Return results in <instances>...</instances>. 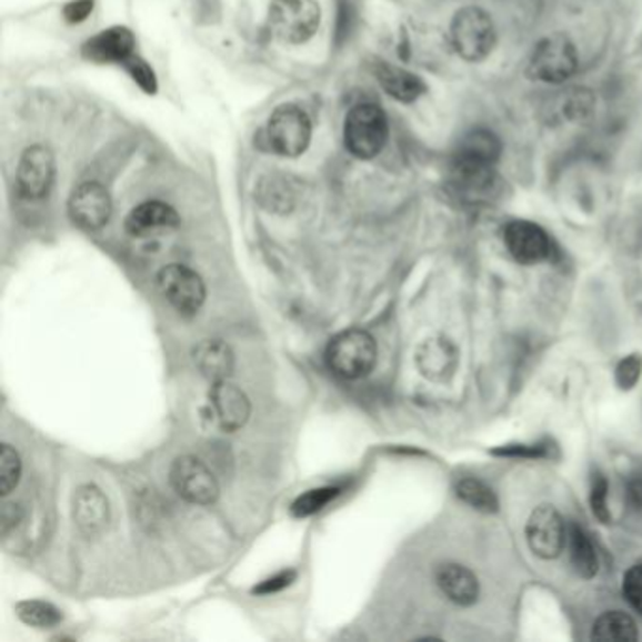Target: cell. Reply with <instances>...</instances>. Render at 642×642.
<instances>
[{
  "mask_svg": "<svg viewBox=\"0 0 642 642\" xmlns=\"http://www.w3.org/2000/svg\"><path fill=\"white\" fill-rule=\"evenodd\" d=\"M192 357L200 373L213 383L229 379L234 370V352L221 340L202 341L192 352Z\"/></svg>",
  "mask_w": 642,
  "mask_h": 642,
  "instance_id": "cell-18",
  "label": "cell"
},
{
  "mask_svg": "<svg viewBox=\"0 0 642 642\" xmlns=\"http://www.w3.org/2000/svg\"><path fill=\"white\" fill-rule=\"evenodd\" d=\"M622 592L631 609H635L639 614H642V565H633V568L624 574V582H622Z\"/></svg>",
  "mask_w": 642,
  "mask_h": 642,
  "instance_id": "cell-28",
  "label": "cell"
},
{
  "mask_svg": "<svg viewBox=\"0 0 642 642\" xmlns=\"http://www.w3.org/2000/svg\"><path fill=\"white\" fill-rule=\"evenodd\" d=\"M509 253L520 264H539L549 259L552 253V243L546 232L539 224L530 221H513L505 227L503 232Z\"/></svg>",
  "mask_w": 642,
  "mask_h": 642,
  "instance_id": "cell-13",
  "label": "cell"
},
{
  "mask_svg": "<svg viewBox=\"0 0 642 642\" xmlns=\"http://www.w3.org/2000/svg\"><path fill=\"white\" fill-rule=\"evenodd\" d=\"M134 37L124 27H113L100 32L83 46L87 59L97 62H124L132 57Z\"/></svg>",
  "mask_w": 642,
  "mask_h": 642,
  "instance_id": "cell-17",
  "label": "cell"
},
{
  "mask_svg": "<svg viewBox=\"0 0 642 642\" xmlns=\"http://www.w3.org/2000/svg\"><path fill=\"white\" fill-rule=\"evenodd\" d=\"M495 34L494 19L482 8L465 7L458 10L452 18L451 42L452 48L463 61L479 62L494 51Z\"/></svg>",
  "mask_w": 642,
  "mask_h": 642,
  "instance_id": "cell-4",
  "label": "cell"
},
{
  "mask_svg": "<svg viewBox=\"0 0 642 642\" xmlns=\"http://www.w3.org/2000/svg\"><path fill=\"white\" fill-rule=\"evenodd\" d=\"M157 284L168 302L183 315H194L204 305V281L187 265L170 264L162 268Z\"/></svg>",
  "mask_w": 642,
  "mask_h": 642,
  "instance_id": "cell-8",
  "label": "cell"
},
{
  "mask_svg": "<svg viewBox=\"0 0 642 642\" xmlns=\"http://www.w3.org/2000/svg\"><path fill=\"white\" fill-rule=\"evenodd\" d=\"M21 519H23V509L18 503H4L2 505V516H0V520H2L0 522L2 533L8 535L21 522Z\"/></svg>",
  "mask_w": 642,
  "mask_h": 642,
  "instance_id": "cell-34",
  "label": "cell"
},
{
  "mask_svg": "<svg viewBox=\"0 0 642 642\" xmlns=\"http://www.w3.org/2000/svg\"><path fill=\"white\" fill-rule=\"evenodd\" d=\"M501 149V140L492 130L468 132L452 153L451 180L457 191L468 198L486 194L494 187Z\"/></svg>",
  "mask_w": 642,
  "mask_h": 642,
  "instance_id": "cell-1",
  "label": "cell"
},
{
  "mask_svg": "<svg viewBox=\"0 0 642 642\" xmlns=\"http://www.w3.org/2000/svg\"><path fill=\"white\" fill-rule=\"evenodd\" d=\"M56 178V159L46 146H31L21 154L18 187L27 200H40L50 192Z\"/></svg>",
  "mask_w": 642,
  "mask_h": 642,
  "instance_id": "cell-11",
  "label": "cell"
},
{
  "mask_svg": "<svg viewBox=\"0 0 642 642\" xmlns=\"http://www.w3.org/2000/svg\"><path fill=\"white\" fill-rule=\"evenodd\" d=\"M338 494H340V489H335V486L309 490V492L300 495V498L292 503V514L303 519V516H311V514L319 513L322 506H327Z\"/></svg>",
  "mask_w": 642,
  "mask_h": 642,
  "instance_id": "cell-26",
  "label": "cell"
},
{
  "mask_svg": "<svg viewBox=\"0 0 642 642\" xmlns=\"http://www.w3.org/2000/svg\"><path fill=\"white\" fill-rule=\"evenodd\" d=\"M592 639L603 642H633L639 639V633L630 614L612 611L598 618V622L593 624Z\"/></svg>",
  "mask_w": 642,
  "mask_h": 642,
  "instance_id": "cell-23",
  "label": "cell"
},
{
  "mask_svg": "<svg viewBox=\"0 0 642 642\" xmlns=\"http://www.w3.org/2000/svg\"><path fill=\"white\" fill-rule=\"evenodd\" d=\"M345 148L352 157L370 161L378 157L389 140V119L378 104L354 106L345 119Z\"/></svg>",
  "mask_w": 642,
  "mask_h": 642,
  "instance_id": "cell-2",
  "label": "cell"
},
{
  "mask_svg": "<svg viewBox=\"0 0 642 642\" xmlns=\"http://www.w3.org/2000/svg\"><path fill=\"white\" fill-rule=\"evenodd\" d=\"M606 492H609V486H606L605 477L598 475L593 479L592 484V495H590V501H592V511L601 522H606L609 520V509H606Z\"/></svg>",
  "mask_w": 642,
  "mask_h": 642,
  "instance_id": "cell-31",
  "label": "cell"
},
{
  "mask_svg": "<svg viewBox=\"0 0 642 642\" xmlns=\"http://www.w3.org/2000/svg\"><path fill=\"white\" fill-rule=\"evenodd\" d=\"M93 12V0H72L64 7V18L70 23H81L86 21L87 16Z\"/></svg>",
  "mask_w": 642,
  "mask_h": 642,
  "instance_id": "cell-33",
  "label": "cell"
},
{
  "mask_svg": "<svg viewBox=\"0 0 642 642\" xmlns=\"http://www.w3.org/2000/svg\"><path fill=\"white\" fill-rule=\"evenodd\" d=\"M74 520L86 535L94 538L104 530L110 520V505L102 490L93 484L78 489L74 495Z\"/></svg>",
  "mask_w": 642,
  "mask_h": 642,
  "instance_id": "cell-15",
  "label": "cell"
},
{
  "mask_svg": "<svg viewBox=\"0 0 642 642\" xmlns=\"http://www.w3.org/2000/svg\"><path fill=\"white\" fill-rule=\"evenodd\" d=\"M294 579H297L294 571H283V573H278L272 579H268V581L260 582L259 586L254 588V593L270 595V593L281 592L284 588L291 586Z\"/></svg>",
  "mask_w": 642,
  "mask_h": 642,
  "instance_id": "cell-32",
  "label": "cell"
},
{
  "mask_svg": "<svg viewBox=\"0 0 642 642\" xmlns=\"http://www.w3.org/2000/svg\"><path fill=\"white\" fill-rule=\"evenodd\" d=\"M18 614L27 625H32V628H53L62 620L61 611L51 603H43V601L19 603Z\"/></svg>",
  "mask_w": 642,
  "mask_h": 642,
  "instance_id": "cell-24",
  "label": "cell"
},
{
  "mask_svg": "<svg viewBox=\"0 0 642 642\" xmlns=\"http://www.w3.org/2000/svg\"><path fill=\"white\" fill-rule=\"evenodd\" d=\"M525 539L535 556L552 560L568 543V528L554 506L541 505L528 519Z\"/></svg>",
  "mask_w": 642,
  "mask_h": 642,
  "instance_id": "cell-10",
  "label": "cell"
},
{
  "mask_svg": "<svg viewBox=\"0 0 642 642\" xmlns=\"http://www.w3.org/2000/svg\"><path fill=\"white\" fill-rule=\"evenodd\" d=\"M69 211L72 221L81 229L99 230L110 221L112 198L97 181H86L72 192Z\"/></svg>",
  "mask_w": 642,
  "mask_h": 642,
  "instance_id": "cell-12",
  "label": "cell"
},
{
  "mask_svg": "<svg viewBox=\"0 0 642 642\" xmlns=\"http://www.w3.org/2000/svg\"><path fill=\"white\" fill-rule=\"evenodd\" d=\"M458 495L468 505L479 509L482 513H494L495 509H498V500H495L494 492L484 482L477 481V479H463L458 484Z\"/></svg>",
  "mask_w": 642,
  "mask_h": 642,
  "instance_id": "cell-25",
  "label": "cell"
},
{
  "mask_svg": "<svg viewBox=\"0 0 642 642\" xmlns=\"http://www.w3.org/2000/svg\"><path fill=\"white\" fill-rule=\"evenodd\" d=\"M327 360L340 378H365L378 362V343L364 330H347L330 341Z\"/></svg>",
  "mask_w": 642,
  "mask_h": 642,
  "instance_id": "cell-5",
  "label": "cell"
},
{
  "mask_svg": "<svg viewBox=\"0 0 642 642\" xmlns=\"http://www.w3.org/2000/svg\"><path fill=\"white\" fill-rule=\"evenodd\" d=\"M579 70V53L571 38L563 32H554L541 38L531 51L528 76L531 80L560 86L573 78Z\"/></svg>",
  "mask_w": 642,
  "mask_h": 642,
  "instance_id": "cell-3",
  "label": "cell"
},
{
  "mask_svg": "<svg viewBox=\"0 0 642 642\" xmlns=\"http://www.w3.org/2000/svg\"><path fill=\"white\" fill-rule=\"evenodd\" d=\"M568 544L569 556H571V563H573L576 573L584 576V579H590V576L598 573L600 560H598V552L593 549V543L588 538L586 531L576 524L569 525Z\"/></svg>",
  "mask_w": 642,
  "mask_h": 642,
  "instance_id": "cell-22",
  "label": "cell"
},
{
  "mask_svg": "<svg viewBox=\"0 0 642 642\" xmlns=\"http://www.w3.org/2000/svg\"><path fill=\"white\" fill-rule=\"evenodd\" d=\"M180 224V215L172 205L164 202H143L127 217V232L132 235L153 234L159 230L175 229Z\"/></svg>",
  "mask_w": 642,
  "mask_h": 642,
  "instance_id": "cell-16",
  "label": "cell"
},
{
  "mask_svg": "<svg viewBox=\"0 0 642 642\" xmlns=\"http://www.w3.org/2000/svg\"><path fill=\"white\" fill-rule=\"evenodd\" d=\"M438 584L447 598L457 605H473L479 598V582L475 574L457 563H445L439 568Z\"/></svg>",
  "mask_w": 642,
  "mask_h": 642,
  "instance_id": "cell-19",
  "label": "cell"
},
{
  "mask_svg": "<svg viewBox=\"0 0 642 642\" xmlns=\"http://www.w3.org/2000/svg\"><path fill=\"white\" fill-rule=\"evenodd\" d=\"M123 64L127 67V70H129L130 74H132L134 81L140 83V87H143L148 93H153L154 87H157L154 86L153 72H151V69H149L148 64H146L140 57H129Z\"/></svg>",
  "mask_w": 642,
  "mask_h": 642,
  "instance_id": "cell-30",
  "label": "cell"
},
{
  "mask_svg": "<svg viewBox=\"0 0 642 642\" xmlns=\"http://www.w3.org/2000/svg\"><path fill=\"white\" fill-rule=\"evenodd\" d=\"M268 146L281 157H298L311 142V121L302 108L279 106L265 127Z\"/></svg>",
  "mask_w": 642,
  "mask_h": 642,
  "instance_id": "cell-7",
  "label": "cell"
},
{
  "mask_svg": "<svg viewBox=\"0 0 642 642\" xmlns=\"http://www.w3.org/2000/svg\"><path fill=\"white\" fill-rule=\"evenodd\" d=\"M378 80L392 99L405 102V104L420 99L427 89L424 81L420 80L419 76L409 72V70L400 69V67L387 64V62L379 67Z\"/></svg>",
  "mask_w": 642,
  "mask_h": 642,
  "instance_id": "cell-20",
  "label": "cell"
},
{
  "mask_svg": "<svg viewBox=\"0 0 642 642\" xmlns=\"http://www.w3.org/2000/svg\"><path fill=\"white\" fill-rule=\"evenodd\" d=\"M642 370V359L641 357H630L625 359L622 364L618 365L616 370V381L620 384V389H631L633 384L641 378Z\"/></svg>",
  "mask_w": 642,
  "mask_h": 642,
  "instance_id": "cell-29",
  "label": "cell"
},
{
  "mask_svg": "<svg viewBox=\"0 0 642 642\" xmlns=\"http://www.w3.org/2000/svg\"><path fill=\"white\" fill-rule=\"evenodd\" d=\"M417 364L428 379H445L457 365V351L447 340H428L420 347Z\"/></svg>",
  "mask_w": 642,
  "mask_h": 642,
  "instance_id": "cell-21",
  "label": "cell"
},
{
  "mask_svg": "<svg viewBox=\"0 0 642 642\" xmlns=\"http://www.w3.org/2000/svg\"><path fill=\"white\" fill-rule=\"evenodd\" d=\"M210 400L219 424L227 432H235L248 424L251 403L240 387L229 383L227 379L217 381L211 387Z\"/></svg>",
  "mask_w": 642,
  "mask_h": 642,
  "instance_id": "cell-14",
  "label": "cell"
},
{
  "mask_svg": "<svg viewBox=\"0 0 642 642\" xmlns=\"http://www.w3.org/2000/svg\"><path fill=\"white\" fill-rule=\"evenodd\" d=\"M268 26L281 42H308L321 26V7L315 0H273Z\"/></svg>",
  "mask_w": 642,
  "mask_h": 642,
  "instance_id": "cell-6",
  "label": "cell"
},
{
  "mask_svg": "<svg viewBox=\"0 0 642 642\" xmlns=\"http://www.w3.org/2000/svg\"><path fill=\"white\" fill-rule=\"evenodd\" d=\"M175 492L197 505H210L219 495V482L204 462L194 457H181L170 471Z\"/></svg>",
  "mask_w": 642,
  "mask_h": 642,
  "instance_id": "cell-9",
  "label": "cell"
},
{
  "mask_svg": "<svg viewBox=\"0 0 642 642\" xmlns=\"http://www.w3.org/2000/svg\"><path fill=\"white\" fill-rule=\"evenodd\" d=\"M21 479V458L10 445H2L0 451V492L8 495Z\"/></svg>",
  "mask_w": 642,
  "mask_h": 642,
  "instance_id": "cell-27",
  "label": "cell"
},
{
  "mask_svg": "<svg viewBox=\"0 0 642 642\" xmlns=\"http://www.w3.org/2000/svg\"><path fill=\"white\" fill-rule=\"evenodd\" d=\"M630 494L631 500L635 501L636 505H642V475L631 482Z\"/></svg>",
  "mask_w": 642,
  "mask_h": 642,
  "instance_id": "cell-35",
  "label": "cell"
}]
</instances>
